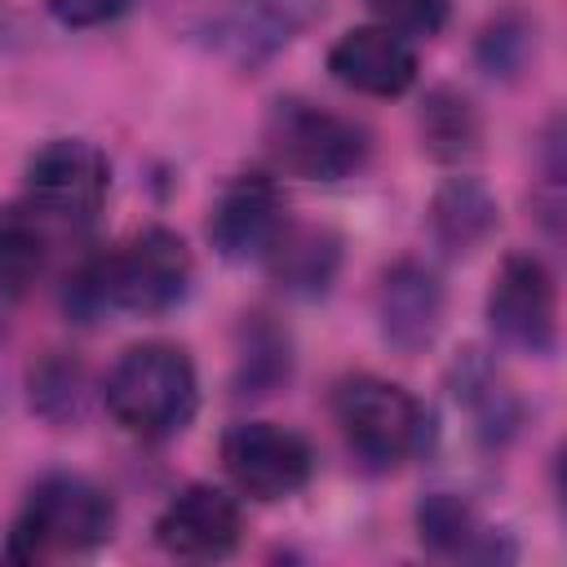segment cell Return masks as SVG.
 Masks as SVG:
<instances>
[{
  "label": "cell",
  "mask_w": 567,
  "mask_h": 567,
  "mask_svg": "<svg viewBox=\"0 0 567 567\" xmlns=\"http://www.w3.org/2000/svg\"><path fill=\"white\" fill-rule=\"evenodd\" d=\"M190 279H195V261L186 239L173 235L168 226H146L120 248L84 261L66 279L62 301L80 323H93L106 310L151 319L173 310L190 292Z\"/></svg>",
  "instance_id": "1"
},
{
  "label": "cell",
  "mask_w": 567,
  "mask_h": 567,
  "mask_svg": "<svg viewBox=\"0 0 567 567\" xmlns=\"http://www.w3.org/2000/svg\"><path fill=\"white\" fill-rule=\"evenodd\" d=\"M102 403L111 421L133 439L164 443L182 434L199 408L195 363L173 341H137L111 363L102 381Z\"/></svg>",
  "instance_id": "2"
},
{
  "label": "cell",
  "mask_w": 567,
  "mask_h": 567,
  "mask_svg": "<svg viewBox=\"0 0 567 567\" xmlns=\"http://www.w3.org/2000/svg\"><path fill=\"white\" fill-rule=\"evenodd\" d=\"M115 532L111 496L80 474H49L22 501L0 558L4 563H49L66 554H89Z\"/></svg>",
  "instance_id": "3"
},
{
  "label": "cell",
  "mask_w": 567,
  "mask_h": 567,
  "mask_svg": "<svg viewBox=\"0 0 567 567\" xmlns=\"http://www.w3.org/2000/svg\"><path fill=\"white\" fill-rule=\"evenodd\" d=\"M332 416H337V430H341L346 447L372 470L403 465L430 439L425 408L399 381H385V377H372V372H354V377L337 381Z\"/></svg>",
  "instance_id": "4"
},
{
  "label": "cell",
  "mask_w": 567,
  "mask_h": 567,
  "mask_svg": "<svg viewBox=\"0 0 567 567\" xmlns=\"http://www.w3.org/2000/svg\"><path fill=\"white\" fill-rule=\"evenodd\" d=\"M266 151L270 159L292 173V177H306V182H341V177H354L363 164H368V128L328 111V106H315V102H301V97H279L266 115Z\"/></svg>",
  "instance_id": "5"
},
{
  "label": "cell",
  "mask_w": 567,
  "mask_h": 567,
  "mask_svg": "<svg viewBox=\"0 0 567 567\" xmlns=\"http://www.w3.org/2000/svg\"><path fill=\"white\" fill-rule=\"evenodd\" d=\"M221 470L252 501H288L315 474V447L275 421H239L221 434Z\"/></svg>",
  "instance_id": "6"
},
{
  "label": "cell",
  "mask_w": 567,
  "mask_h": 567,
  "mask_svg": "<svg viewBox=\"0 0 567 567\" xmlns=\"http://www.w3.org/2000/svg\"><path fill=\"white\" fill-rule=\"evenodd\" d=\"M111 164L89 137H53L27 159V204L40 217L84 226L97 217Z\"/></svg>",
  "instance_id": "7"
},
{
  "label": "cell",
  "mask_w": 567,
  "mask_h": 567,
  "mask_svg": "<svg viewBox=\"0 0 567 567\" xmlns=\"http://www.w3.org/2000/svg\"><path fill=\"white\" fill-rule=\"evenodd\" d=\"M487 323L501 346L518 354H554L558 346V288L540 257L509 252L487 292Z\"/></svg>",
  "instance_id": "8"
},
{
  "label": "cell",
  "mask_w": 567,
  "mask_h": 567,
  "mask_svg": "<svg viewBox=\"0 0 567 567\" xmlns=\"http://www.w3.org/2000/svg\"><path fill=\"white\" fill-rule=\"evenodd\" d=\"M372 310H377L381 341H385L390 350H399V354H421V350L434 346V337H439V328H443L447 297H443L439 275H434L425 261L403 257V261H394L390 270H381Z\"/></svg>",
  "instance_id": "9"
},
{
  "label": "cell",
  "mask_w": 567,
  "mask_h": 567,
  "mask_svg": "<svg viewBox=\"0 0 567 567\" xmlns=\"http://www.w3.org/2000/svg\"><path fill=\"white\" fill-rule=\"evenodd\" d=\"M319 13L323 0H235L221 18H213L208 35L230 66L257 71L279 49H288Z\"/></svg>",
  "instance_id": "10"
},
{
  "label": "cell",
  "mask_w": 567,
  "mask_h": 567,
  "mask_svg": "<svg viewBox=\"0 0 567 567\" xmlns=\"http://www.w3.org/2000/svg\"><path fill=\"white\" fill-rule=\"evenodd\" d=\"M288 208L266 173H239L208 213V244L226 261H261L284 230Z\"/></svg>",
  "instance_id": "11"
},
{
  "label": "cell",
  "mask_w": 567,
  "mask_h": 567,
  "mask_svg": "<svg viewBox=\"0 0 567 567\" xmlns=\"http://www.w3.org/2000/svg\"><path fill=\"white\" fill-rule=\"evenodd\" d=\"M239 532H244V518H239L235 496H226L221 487H208V483L182 487L155 518L159 549L173 558H195V563L226 558L239 545Z\"/></svg>",
  "instance_id": "12"
},
{
  "label": "cell",
  "mask_w": 567,
  "mask_h": 567,
  "mask_svg": "<svg viewBox=\"0 0 567 567\" xmlns=\"http://www.w3.org/2000/svg\"><path fill=\"white\" fill-rule=\"evenodd\" d=\"M328 71L337 84L363 97H399L416 84V53L408 35L390 27H354L328 49Z\"/></svg>",
  "instance_id": "13"
},
{
  "label": "cell",
  "mask_w": 567,
  "mask_h": 567,
  "mask_svg": "<svg viewBox=\"0 0 567 567\" xmlns=\"http://www.w3.org/2000/svg\"><path fill=\"white\" fill-rule=\"evenodd\" d=\"M416 536L439 558H470V563H509L514 545L505 532L487 527L478 509L456 492H430L416 505Z\"/></svg>",
  "instance_id": "14"
},
{
  "label": "cell",
  "mask_w": 567,
  "mask_h": 567,
  "mask_svg": "<svg viewBox=\"0 0 567 567\" xmlns=\"http://www.w3.org/2000/svg\"><path fill=\"white\" fill-rule=\"evenodd\" d=\"M266 270L284 292L297 297H319L332 288L337 270H341V235L328 226H301V221H284V230L275 235V244L266 248Z\"/></svg>",
  "instance_id": "15"
},
{
  "label": "cell",
  "mask_w": 567,
  "mask_h": 567,
  "mask_svg": "<svg viewBox=\"0 0 567 567\" xmlns=\"http://www.w3.org/2000/svg\"><path fill=\"white\" fill-rule=\"evenodd\" d=\"M501 226L496 195L478 177H447L430 199V235L447 257L474 252Z\"/></svg>",
  "instance_id": "16"
},
{
  "label": "cell",
  "mask_w": 567,
  "mask_h": 567,
  "mask_svg": "<svg viewBox=\"0 0 567 567\" xmlns=\"http://www.w3.org/2000/svg\"><path fill=\"white\" fill-rule=\"evenodd\" d=\"M452 390H456V403L470 412L474 421V434L492 447H501L505 439H514L518 421H523V403L518 394L509 390V381L478 354V350H465L452 368Z\"/></svg>",
  "instance_id": "17"
},
{
  "label": "cell",
  "mask_w": 567,
  "mask_h": 567,
  "mask_svg": "<svg viewBox=\"0 0 567 567\" xmlns=\"http://www.w3.org/2000/svg\"><path fill=\"white\" fill-rule=\"evenodd\" d=\"M292 377V341L270 315H244L239 319V346H235V394L261 399L284 390Z\"/></svg>",
  "instance_id": "18"
},
{
  "label": "cell",
  "mask_w": 567,
  "mask_h": 567,
  "mask_svg": "<svg viewBox=\"0 0 567 567\" xmlns=\"http://www.w3.org/2000/svg\"><path fill=\"white\" fill-rule=\"evenodd\" d=\"M421 128V146L430 159L439 164H465L478 155L483 146V120L478 106L461 93V89H430L416 115Z\"/></svg>",
  "instance_id": "19"
},
{
  "label": "cell",
  "mask_w": 567,
  "mask_h": 567,
  "mask_svg": "<svg viewBox=\"0 0 567 567\" xmlns=\"http://www.w3.org/2000/svg\"><path fill=\"white\" fill-rule=\"evenodd\" d=\"M31 412H40L49 425L66 430L84 416V399H89V377L80 368V359L71 354H44L31 368Z\"/></svg>",
  "instance_id": "20"
},
{
  "label": "cell",
  "mask_w": 567,
  "mask_h": 567,
  "mask_svg": "<svg viewBox=\"0 0 567 567\" xmlns=\"http://www.w3.org/2000/svg\"><path fill=\"white\" fill-rule=\"evenodd\" d=\"M44 270V230L22 208L0 213V292L22 297Z\"/></svg>",
  "instance_id": "21"
},
{
  "label": "cell",
  "mask_w": 567,
  "mask_h": 567,
  "mask_svg": "<svg viewBox=\"0 0 567 567\" xmlns=\"http://www.w3.org/2000/svg\"><path fill=\"white\" fill-rule=\"evenodd\" d=\"M527 49H532V35H527V22H518L514 13L496 18L483 40H478V62L492 71V75H514L523 62H527Z\"/></svg>",
  "instance_id": "22"
},
{
  "label": "cell",
  "mask_w": 567,
  "mask_h": 567,
  "mask_svg": "<svg viewBox=\"0 0 567 567\" xmlns=\"http://www.w3.org/2000/svg\"><path fill=\"white\" fill-rule=\"evenodd\" d=\"M368 9L399 35H434L443 31L452 0H368Z\"/></svg>",
  "instance_id": "23"
},
{
  "label": "cell",
  "mask_w": 567,
  "mask_h": 567,
  "mask_svg": "<svg viewBox=\"0 0 567 567\" xmlns=\"http://www.w3.org/2000/svg\"><path fill=\"white\" fill-rule=\"evenodd\" d=\"M133 0H49V13L62 27H102L111 18H120Z\"/></svg>",
  "instance_id": "24"
}]
</instances>
